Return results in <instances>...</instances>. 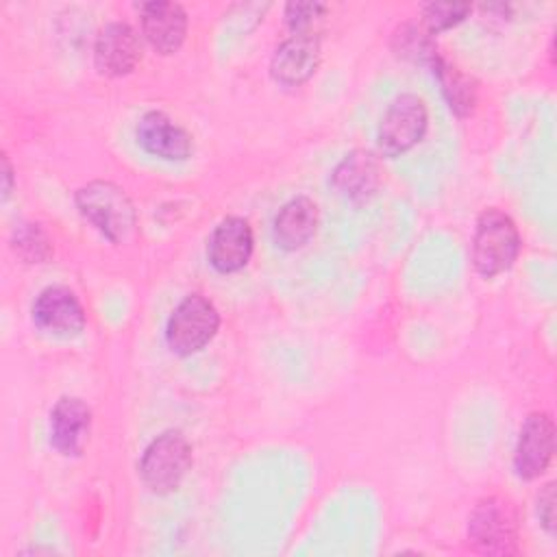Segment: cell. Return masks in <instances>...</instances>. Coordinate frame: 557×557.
I'll list each match as a JSON object with an SVG mask.
<instances>
[{
    "label": "cell",
    "instance_id": "obj_1",
    "mask_svg": "<svg viewBox=\"0 0 557 557\" xmlns=\"http://www.w3.org/2000/svg\"><path fill=\"white\" fill-rule=\"evenodd\" d=\"M78 211L111 242H124L137 222L126 191L111 181H91L76 191Z\"/></svg>",
    "mask_w": 557,
    "mask_h": 557
},
{
    "label": "cell",
    "instance_id": "obj_2",
    "mask_svg": "<svg viewBox=\"0 0 557 557\" xmlns=\"http://www.w3.org/2000/svg\"><path fill=\"white\" fill-rule=\"evenodd\" d=\"M520 252V233L513 220L498 211L485 209L476 220L472 239V261L483 276H496L511 268Z\"/></svg>",
    "mask_w": 557,
    "mask_h": 557
},
{
    "label": "cell",
    "instance_id": "obj_3",
    "mask_svg": "<svg viewBox=\"0 0 557 557\" xmlns=\"http://www.w3.org/2000/svg\"><path fill=\"white\" fill-rule=\"evenodd\" d=\"M189 466L191 448L185 435L178 431H165L146 446L139 461V474L152 492L165 494L178 487Z\"/></svg>",
    "mask_w": 557,
    "mask_h": 557
},
{
    "label": "cell",
    "instance_id": "obj_4",
    "mask_svg": "<svg viewBox=\"0 0 557 557\" xmlns=\"http://www.w3.org/2000/svg\"><path fill=\"white\" fill-rule=\"evenodd\" d=\"M468 540L485 555H511L518 548V522L513 507L498 496L483 498L470 513Z\"/></svg>",
    "mask_w": 557,
    "mask_h": 557
},
{
    "label": "cell",
    "instance_id": "obj_5",
    "mask_svg": "<svg viewBox=\"0 0 557 557\" xmlns=\"http://www.w3.org/2000/svg\"><path fill=\"white\" fill-rule=\"evenodd\" d=\"M218 326L220 315L213 302L200 294H191L172 311L165 326V339L172 352L191 355L213 339Z\"/></svg>",
    "mask_w": 557,
    "mask_h": 557
},
{
    "label": "cell",
    "instance_id": "obj_6",
    "mask_svg": "<svg viewBox=\"0 0 557 557\" xmlns=\"http://www.w3.org/2000/svg\"><path fill=\"white\" fill-rule=\"evenodd\" d=\"M426 107L413 94H400L385 109L379 124V150L385 157H396L413 148L426 131Z\"/></svg>",
    "mask_w": 557,
    "mask_h": 557
},
{
    "label": "cell",
    "instance_id": "obj_7",
    "mask_svg": "<svg viewBox=\"0 0 557 557\" xmlns=\"http://www.w3.org/2000/svg\"><path fill=\"white\" fill-rule=\"evenodd\" d=\"M320 63L318 33H292L272 54L270 74L285 87H298L309 81Z\"/></svg>",
    "mask_w": 557,
    "mask_h": 557
},
{
    "label": "cell",
    "instance_id": "obj_8",
    "mask_svg": "<svg viewBox=\"0 0 557 557\" xmlns=\"http://www.w3.org/2000/svg\"><path fill=\"white\" fill-rule=\"evenodd\" d=\"M35 324L59 337H74L85 329V309L76 294L63 285L46 287L33 305Z\"/></svg>",
    "mask_w": 557,
    "mask_h": 557
},
{
    "label": "cell",
    "instance_id": "obj_9",
    "mask_svg": "<svg viewBox=\"0 0 557 557\" xmlns=\"http://www.w3.org/2000/svg\"><path fill=\"white\" fill-rule=\"evenodd\" d=\"M141 59V41L133 26L126 22L107 24L94 46V61L104 76H124L135 70Z\"/></svg>",
    "mask_w": 557,
    "mask_h": 557
},
{
    "label": "cell",
    "instance_id": "obj_10",
    "mask_svg": "<svg viewBox=\"0 0 557 557\" xmlns=\"http://www.w3.org/2000/svg\"><path fill=\"white\" fill-rule=\"evenodd\" d=\"M555 450V424L548 413H531L522 429L513 453V468L522 479L540 476L550 463Z\"/></svg>",
    "mask_w": 557,
    "mask_h": 557
},
{
    "label": "cell",
    "instance_id": "obj_11",
    "mask_svg": "<svg viewBox=\"0 0 557 557\" xmlns=\"http://www.w3.org/2000/svg\"><path fill=\"white\" fill-rule=\"evenodd\" d=\"M91 431V409L76 396H63L50 411V444L65 457L83 453Z\"/></svg>",
    "mask_w": 557,
    "mask_h": 557
},
{
    "label": "cell",
    "instance_id": "obj_12",
    "mask_svg": "<svg viewBox=\"0 0 557 557\" xmlns=\"http://www.w3.org/2000/svg\"><path fill=\"white\" fill-rule=\"evenodd\" d=\"M207 255L218 272L228 274L242 270L252 255L250 224L237 215L224 218L211 233Z\"/></svg>",
    "mask_w": 557,
    "mask_h": 557
},
{
    "label": "cell",
    "instance_id": "obj_13",
    "mask_svg": "<svg viewBox=\"0 0 557 557\" xmlns=\"http://www.w3.org/2000/svg\"><path fill=\"white\" fill-rule=\"evenodd\" d=\"M137 141L146 152L165 161H183L194 150L191 135L161 111H150L139 120Z\"/></svg>",
    "mask_w": 557,
    "mask_h": 557
},
{
    "label": "cell",
    "instance_id": "obj_14",
    "mask_svg": "<svg viewBox=\"0 0 557 557\" xmlns=\"http://www.w3.org/2000/svg\"><path fill=\"white\" fill-rule=\"evenodd\" d=\"M141 11V30L148 44L161 52L172 54L181 48L187 33V13L176 2H144Z\"/></svg>",
    "mask_w": 557,
    "mask_h": 557
},
{
    "label": "cell",
    "instance_id": "obj_15",
    "mask_svg": "<svg viewBox=\"0 0 557 557\" xmlns=\"http://www.w3.org/2000/svg\"><path fill=\"white\" fill-rule=\"evenodd\" d=\"M333 187L352 202H363L381 185V165L372 152L355 150L346 154L331 176Z\"/></svg>",
    "mask_w": 557,
    "mask_h": 557
},
{
    "label": "cell",
    "instance_id": "obj_16",
    "mask_svg": "<svg viewBox=\"0 0 557 557\" xmlns=\"http://www.w3.org/2000/svg\"><path fill=\"white\" fill-rule=\"evenodd\" d=\"M318 207L311 198L298 196L281 207L274 220V242L283 250L302 248L315 233Z\"/></svg>",
    "mask_w": 557,
    "mask_h": 557
},
{
    "label": "cell",
    "instance_id": "obj_17",
    "mask_svg": "<svg viewBox=\"0 0 557 557\" xmlns=\"http://www.w3.org/2000/svg\"><path fill=\"white\" fill-rule=\"evenodd\" d=\"M433 70L440 76L442 91L450 104V109L459 115H468L474 109L476 102V87L470 76L459 72L455 65L446 63L442 57L435 61Z\"/></svg>",
    "mask_w": 557,
    "mask_h": 557
},
{
    "label": "cell",
    "instance_id": "obj_18",
    "mask_svg": "<svg viewBox=\"0 0 557 557\" xmlns=\"http://www.w3.org/2000/svg\"><path fill=\"white\" fill-rule=\"evenodd\" d=\"M394 50L403 59H411V61H420V63H429V65H435V61L440 59L437 48L431 41V37L413 24H403L394 33Z\"/></svg>",
    "mask_w": 557,
    "mask_h": 557
},
{
    "label": "cell",
    "instance_id": "obj_19",
    "mask_svg": "<svg viewBox=\"0 0 557 557\" xmlns=\"http://www.w3.org/2000/svg\"><path fill=\"white\" fill-rule=\"evenodd\" d=\"M13 250L28 263H39L50 257L52 248L39 224H20L13 237Z\"/></svg>",
    "mask_w": 557,
    "mask_h": 557
},
{
    "label": "cell",
    "instance_id": "obj_20",
    "mask_svg": "<svg viewBox=\"0 0 557 557\" xmlns=\"http://www.w3.org/2000/svg\"><path fill=\"white\" fill-rule=\"evenodd\" d=\"M470 11L472 7L466 2H431L424 7V24L429 33L446 30L459 24Z\"/></svg>",
    "mask_w": 557,
    "mask_h": 557
},
{
    "label": "cell",
    "instance_id": "obj_21",
    "mask_svg": "<svg viewBox=\"0 0 557 557\" xmlns=\"http://www.w3.org/2000/svg\"><path fill=\"white\" fill-rule=\"evenodd\" d=\"M326 4L322 2H289L285 7V22L292 33H318L315 24L324 17Z\"/></svg>",
    "mask_w": 557,
    "mask_h": 557
},
{
    "label": "cell",
    "instance_id": "obj_22",
    "mask_svg": "<svg viewBox=\"0 0 557 557\" xmlns=\"http://www.w3.org/2000/svg\"><path fill=\"white\" fill-rule=\"evenodd\" d=\"M537 516L542 527L553 535L555 533V483H548L537 496Z\"/></svg>",
    "mask_w": 557,
    "mask_h": 557
},
{
    "label": "cell",
    "instance_id": "obj_23",
    "mask_svg": "<svg viewBox=\"0 0 557 557\" xmlns=\"http://www.w3.org/2000/svg\"><path fill=\"white\" fill-rule=\"evenodd\" d=\"M2 176H4V187H2V198H7L9 194H11V163H9V159L7 157H2Z\"/></svg>",
    "mask_w": 557,
    "mask_h": 557
}]
</instances>
